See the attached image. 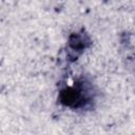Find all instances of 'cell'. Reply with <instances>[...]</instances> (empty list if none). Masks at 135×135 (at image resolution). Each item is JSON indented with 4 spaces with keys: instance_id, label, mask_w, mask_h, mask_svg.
Returning a JSON list of instances; mask_svg holds the SVG:
<instances>
[{
    "instance_id": "7a4b0ae2",
    "label": "cell",
    "mask_w": 135,
    "mask_h": 135,
    "mask_svg": "<svg viewBox=\"0 0 135 135\" xmlns=\"http://www.w3.org/2000/svg\"><path fill=\"white\" fill-rule=\"evenodd\" d=\"M90 45H91V39L88 36V34H85L83 31L73 33L70 35L68 41L69 56L72 58V60H74Z\"/></svg>"
},
{
    "instance_id": "6da1fadb",
    "label": "cell",
    "mask_w": 135,
    "mask_h": 135,
    "mask_svg": "<svg viewBox=\"0 0 135 135\" xmlns=\"http://www.w3.org/2000/svg\"><path fill=\"white\" fill-rule=\"evenodd\" d=\"M60 102L70 109H83L94 100V92L85 79L77 80L74 84L65 86L59 94Z\"/></svg>"
}]
</instances>
